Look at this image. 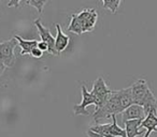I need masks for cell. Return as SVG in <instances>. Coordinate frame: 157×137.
<instances>
[{
	"mask_svg": "<svg viewBox=\"0 0 157 137\" xmlns=\"http://www.w3.org/2000/svg\"><path fill=\"white\" fill-rule=\"evenodd\" d=\"M123 109L121 107L120 100H118L117 90H112V93L108 101L99 108H95L93 118L96 124H99V121L103 119H109L112 116H116L118 114H122Z\"/></svg>",
	"mask_w": 157,
	"mask_h": 137,
	"instance_id": "cell-1",
	"label": "cell"
},
{
	"mask_svg": "<svg viewBox=\"0 0 157 137\" xmlns=\"http://www.w3.org/2000/svg\"><path fill=\"white\" fill-rule=\"evenodd\" d=\"M90 92L96 99L95 108H99L108 101V99L110 98V96L112 93V90L109 89L103 77H98L93 84V89Z\"/></svg>",
	"mask_w": 157,
	"mask_h": 137,
	"instance_id": "cell-2",
	"label": "cell"
},
{
	"mask_svg": "<svg viewBox=\"0 0 157 137\" xmlns=\"http://www.w3.org/2000/svg\"><path fill=\"white\" fill-rule=\"evenodd\" d=\"M18 45L15 39L0 42V60L8 67H11L15 64L16 57L14 55V48Z\"/></svg>",
	"mask_w": 157,
	"mask_h": 137,
	"instance_id": "cell-3",
	"label": "cell"
},
{
	"mask_svg": "<svg viewBox=\"0 0 157 137\" xmlns=\"http://www.w3.org/2000/svg\"><path fill=\"white\" fill-rule=\"evenodd\" d=\"M81 94H82V101L81 103L74 105L73 111L75 116H88L90 113L87 111V107L90 105H96V99L93 96L92 92L87 91L86 87L84 85L81 86Z\"/></svg>",
	"mask_w": 157,
	"mask_h": 137,
	"instance_id": "cell-4",
	"label": "cell"
},
{
	"mask_svg": "<svg viewBox=\"0 0 157 137\" xmlns=\"http://www.w3.org/2000/svg\"><path fill=\"white\" fill-rule=\"evenodd\" d=\"M130 88H131V94H132L133 104L142 106L146 96H147V93L151 90L147 85V81L144 78H140L137 81H135L130 86Z\"/></svg>",
	"mask_w": 157,
	"mask_h": 137,
	"instance_id": "cell-5",
	"label": "cell"
},
{
	"mask_svg": "<svg viewBox=\"0 0 157 137\" xmlns=\"http://www.w3.org/2000/svg\"><path fill=\"white\" fill-rule=\"evenodd\" d=\"M78 16L82 25L83 33L90 32L94 30L95 25L98 20V13L95 9H83L81 12H78Z\"/></svg>",
	"mask_w": 157,
	"mask_h": 137,
	"instance_id": "cell-6",
	"label": "cell"
},
{
	"mask_svg": "<svg viewBox=\"0 0 157 137\" xmlns=\"http://www.w3.org/2000/svg\"><path fill=\"white\" fill-rule=\"evenodd\" d=\"M33 25L37 27L38 32H39V35H40V38H41V41L44 42L45 44H48V52L54 55V56H59V54L57 52L56 48H55V38L52 35L50 29L45 28V27L42 25L41 20H40V18L36 20L35 22H33Z\"/></svg>",
	"mask_w": 157,
	"mask_h": 137,
	"instance_id": "cell-7",
	"label": "cell"
},
{
	"mask_svg": "<svg viewBox=\"0 0 157 137\" xmlns=\"http://www.w3.org/2000/svg\"><path fill=\"white\" fill-rule=\"evenodd\" d=\"M145 117L146 116L144 114L143 107L137 104H132L122 113L123 123L129 121V120H144Z\"/></svg>",
	"mask_w": 157,
	"mask_h": 137,
	"instance_id": "cell-8",
	"label": "cell"
},
{
	"mask_svg": "<svg viewBox=\"0 0 157 137\" xmlns=\"http://www.w3.org/2000/svg\"><path fill=\"white\" fill-rule=\"evenodd\" d=\"M55 28H56V38H55V48H56L57 52L60 55L61 52L67 48V46L69 45L70 38L67 34L63 32L61 27L59 24H55Z\"/></svg>",
	"mask_w": 157,
	"mask_h": 137,
	"instance_id": "cell-9",
	"label": "cell"
},
{
	"mask_svg": "<svg viewBox=\"0 0 157 137\" xmlns=\"http://www.w3.org/2000/svg\"><path fill=\"white\" fill-rule=\"evenodd\" d=\"M143 120H129L125 122V131H126L127 137H137L141 136L145 130H139Z\"/></svg>",
	"mask_w": 157,
	"mask_h": 137,
	"instance_id": "cell-10",
	"label": "cell"
},
{
	"mask_svg": "<svg viewBox=\"0 0 157 137\" xmlns=\"http://www.w3.org/2000/svg\"><path fill=\"white\" fill-rule=\"evenodd\" d=\"M14 39L17 41L18 45L21 46V55L24 56V55H30L33 52V48L37 47L39 41L37 40H25L23 38H21L20 35H14Z\"/></svg>",
	"mask_w": 157,
	"mask_h": 137,
	"instance_id": "cell-11",
	"label": "cell"
},
{
	"mask_svg": "<svg viewBox=\"0 0 157 137\" xmlns=\"http://www.w3.org/2000/svg\"><path fill=\"white\" fill-rule=\"evenodd\" d=\"M142 107H143L145 116L150 115V114H154L157 116V99L152 92V90H150V92L147 93Z\"/></svg>",
	"mask_w": 157,
	"mask_h": 137,
	"instance_id": "cell-12",
	"label": "cell"
},
{
	"mask_svg": "<svg viewBox=\"0 0 157 137\" xmlns=\"http://www.w3.org/2000/svg\"><path fill=\"white\" fill-rule=\"evenodd\" d=\"M117 96H118V100H120V104H121V107H122L123 111L133 104L130 87L117 90Z\"/></svg>",
	"mask_w": 157,
	"mask_h": 137,
	"instance_id": "cell-13",
	"label": "cell"
},
{
	"mask_svg": "<svg viewBox=\"0 0 157 137\" xmlns=\"http://www.w3.org/2000/svg\"><path fill=\"white\" fill-rule=\"evenodd\" d=\"M140 128L145 130V134L144 137H150L151 133L157 131V116L154 114H150L145 117V119L142 121L141 126Z\"/></svg>",
	"mask_w": 157,
	"mask_h": 137,
	"instance_id": "cell-14",
	"label": "cell"
},
{
	"mask_svg": "<svg viewBox=\"0 0 157 137\" xmlns=\"http://www.w3.org/2000/svg\"><path fill=\"white\" fill-rule=\"evenodd\" d=\"M67 30L69 32L75 33L78 35L83 34V29H82V25L81 22H80V18L78 16V13L71 14V20H70V24L68 26Z\"/></svg>",
	"mask_w": 157,
	"mask_h": 137,
	"instance_id": "cell-15",
	"label": "cell"
},
{
	"mask_svg": "<svg viewBox=\"0 0 157 137\" xmlns=\"http://www.w3.org/2000/svg\"><path fill=\"white\" fill-rule=\"evenodd\" d=\"M90 131L94 133H97L99 135H102L105 137H112L111 135V123H105V124H94L90 126Z\"/></svg>",
	"mask_w": 157,
	"mask_h": 137,
	"instance_id": "cell-16",
	"label": "cell"
},
{
	"mask_svg": "<svg viewBox=\"0 0 157 137\" xmlns=\"http://www.w3.org/2000/svg\"><path fill=\"white\" fill-rule=\"evenodd\" d=\"M111 135L112 137H127L125 128H121L117 124L116 116H112V123H111Z\"/></svg>",
	"mask_w": 157,
	"mask_h": 137,
	"instance_id": "cell-17",
	"label": "cell"
},
{
	"mask_svg": "<svg viewBox=\"0 0 157 137\" xmlns=\"http://www.w3.org/2000/svg\"><path fill=\"white\" fill-rule=\"evenodd\" d=\"M122 1L121 0H102V7L103 9L109 10L111 13H116L120 8Z\"/></svg>",
	"mask_w": 157,
	"mask_h": 137,
	"instance_id": "cell-18",
	"label": "cell"
},
{
	"mask_svg": "<svg viewBox=\"0 0 157 137\" xmlns=\"http://www.w3.org/2000/svg\"><path fill=\"white\" fill-rule=\"evenodd\" d=\"M30 5L33 7L35 9H37L38 13L41 14L43 12V8L46 5L45 0H28V1H21V5Z\"/></svg>",
	"mask_w": 157,
	"mask_h": 137,
	"instance_id": "cell-19",
	"label": "cell"
},
{
	"mask_svg": "<svg viewBox=\"0 0 157 137\" xmlns=\"http://www.w3.org/2000/svg\"><path fill=\"white\" fill-rule=\"evenodd\" d=\"M30 56H33V58H41V57L43 56V52H41L39 48L36 47V48H33V49Z\"/></svg>",
	"mask_w": 157,
	"mask_h": 137,
	"instance_id": "cell-20",
	"label": "cell"
},
{
	"mask_svg": "<svg viewBox=\"0 0 157 137\" xmlns=\"http://www.w3.org/2000/svg\"><path fill=\"white\" fill-rule=\"evenodd\" d=\"M37 47L39 48V49L41 50V52H48V44H45L44 42H42V41H39V43H38Z\"/></svg>",
	"mask_w": 157,
	"mask_h": 137,
	"instance_id": "cell-21",
	"label": "cell"
},
{
	"mask_svg": "<svg viewBox=\"0 0 157 137\" xmlns=\"http://www.w3.org/2000/svg\"><path fill=\"white\" fill-rule=\"evenodd\" d=\"M8 7H13V8H18L21 7V1L20 0H11L7 3Z\"/></svg>",
	"mask_w": 157,
	"mask_h": 137,
	"instance_id": "cell-22",
	"label": "cell"
},
{
	"mask_svg": "<svg viewBox=\"0 0 157 137\" xmlns=\"http://www.w3.org/2000/svg\"><path fill=\"white\" fill-rule=\"evenodd\" d=\"M86 134H87V137H105V136H102V135H99V134H97V133H94L90 130H87Z\"/></svg>",
	"mask_w": 157,
	"mask_h": 137,
	"instance_id": "cell-23",
	"label": "cell"
},
{
	"mask_svg": "<svg viewBox=\"0 0 157 137\" xmlns=\"http://www.w3.org/2000/svg\"><path fill=\"white\" fill-rule=\"evenodd\" d=\"M7 69V67H6L5 64H3V62L1 60H0V76L2 75V73L5 72V70Z\"/></svg>",
	"mask_w": 157,
	"mask_h": 137,
	"instance_id": "cell-24",
	"label": "cell"
}]
</instances>
